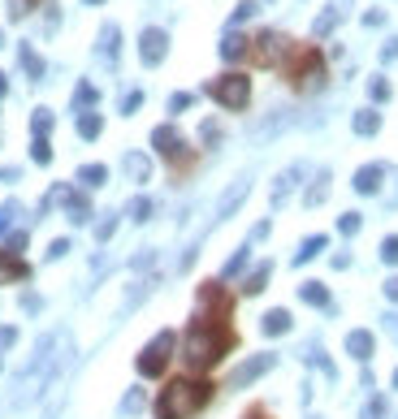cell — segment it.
<instances>
[{
    "label": "cell",
    "mask_w": 398,
    "mask_h": 419,
    "mask_svg": "<svg viewBox=\"0 0 398 419\" xmlns=\"http://www.w3.org/2000/svg\"><path fill=\"white\" fill-rule=\"evenodd\" d=\"M230 320H234V294L221 281H203L199 307L182 333V367L190 376H208L212 367L230 359V350L238 346V333Z\"/></svg>",
    "instance_id": "1"
},
{
    "label": "cell",
    "mask_w": 398,
    "mask_h": 419,
    "mask_svg": "<svg viewBox=\"0 0 398 419\" xmlns=\"http://www.w3.org/2000/svg\"><path fill=\"white\" fill-rule=\"evenodd\" d=\"M217 398V385L212 376H173L165 380V389L156 394V419H195L208 402Z\"/></svg>",
    "instance_id": "2"
},
{
    "label": "cell",
    "mask_w": 398,
    "mask_h": 419,
    "mask_svg": "<svg viewBox=\"0 0 398 419\" xmlns=\"http://www.w3.org/2000/svg\"><path fill=\"white\" fill-rule=\"evenodd\" d=\"M281 78H286V87L299 91V95H308L316 87H325V78H329V65H325V52L316 43H299L290 48V57L281 61Z\"/></svg>",
    "instance_id": "3"
},
{
    "label": "cell",
    "mask_w": 398,
    "mask_h": 419,
    "mask_svg": "<svg viewBox=\"0 0 398 419\" xmlns=\"http://www.w3.org/2000/svg\"><path fill=\"white\" fill-rule=\"evenodd\" d=\"M152 147L165 156L173 182H182V177L199 165V152H190V143H186L178 130H173V125H156V130H152Z\"/></svg>",
    "instance_id": "4"
},
{
    "label": "cell",
    "mask_w": 398,
    "mask_h": 419,
    "mask_svg": "<svg viewBox=\"0 0 398 419\" xmlns=\"http://www.w3.org/2000/svg\"><path fill=\"white\" fill-rule=\"evenodd\" d=\"M290 48H295V39L281 35V30H256L251 43H247V65H256V70H281V61L290 57Z\"/></svg>",
    "instance_id": "5"
},
{
    "label": "cell",
    "mask_w": 398,
    "mask_h": 419,
    "mask_svg": "<svg viewBox=\"0 0 398 419\" xmlns=\"http://www.w3.org/2000/svg\"><path fill=\"white\" fill-rule=\"evenodd\" d=\"M208 95H212L221 108L243 112L247 100H251V78L238 74V70H230V74H221V78H212V83H208Z\"/></svg>",
    "instance_id": "6"
},
{
    "label": "cell",
    "mask_w": 398,
    "mask_h": 419,
    "mask_svg": "<svg viewBox=\"0 0 398 419\" xmlns=\"http://www.w3.org/2000/svg\"><path fill=\"white\" fill-rule=\"evenodd\" d=\"M173 346H178V337H173L169 329L156 333L148 346H143L139 354V376H165L169 372V359H173Z\"/></svg>",
    "instance_id": "7"
},
{
    "label": "cell",
    "mask_w": 398,
    "mask_h": 419,
    "mask_svg": "<svg viewBox=\"0 0 398 419\" xmlns=\"http://www.w3.org/2000/svg\"><path fill=\"white\" fill-rule=\"evenodd\" d=\"M30 277V264L18 260L13 251H0V285H13V281H26Z\"/></svg>",
    "instance_id": "8"
},
{
    "label": "cell",
    "mask_w": 398,
    "mask_h": 419,
    "mask_svg": "<svg viewBox=\"0 0 398 419\" xmlns=\"http://www.w3.org/2000/svg\"><path fill=\"white\" fill-rule=\"evenodd\" d=\"M165 30H143V61H148V65H161V61H165Z\"/></svg>",
    "instance_id": "9"
},
{
    "label": "cell",
    "mask_w": 398,
    "mask_h": 419,
    "mask_svg": "<svg viewBox=\"0 0 398 419\" xmlns=\"http://www.w3.org/2000/svg\"><path fill=\"white\" fill-rule=\"evenodd\" d=\"M268 367H273V354H260V359H251L247 367H238V372H234V385H247V380H256L260 372H268Z\"/></svg>",
    "instance_id": "10"
},
{
    "label": "cell",
    "mask_w": 398,
    "mask_h": 419,
    "mask_svg": "<svg viewBox=\"0 0 398 419\" xmlns=\"http://www.w3.org/2000/svg\"><path fill=\"white\" fill-rule=\"evenodd\" d=\"M247 43H251V35H226L221 57H226V61H247Z\"/></svg>",
    "instance_id": "11"
},
{
    "label": "cell",
    "mask_w": 398,
    "mask_h": 419,
    "mask_svg": "<svg viewBox=\"0 0 398 419\" xmlns=\"http://www.w3.org/2000/svg\"><path fill=\"white\" fill-rule=\"evenodd\" d=\"M346 350H351L355 359H372V333H364V329H355L351 337H346Z\"/></svg>",
    "instance_id": "12"
},
{
    "label": "cell",
    "mask_w": 398,
    "mask_h": 419,
    "mask_svg": "<svg viewBox=\"0 0 398 419\" xmlns=\"http://www.w3.org/2000/svg\"><path fill=\"white\" fill-rule=\"evenodd\" d=\"M381 173H386L381 165H368V169H359V173H355V190H364V195H372V190L381 186Z\"/></svg>",
    "instance_id": "13"
},
{
    "label": "cell",
    "mask_w": 398,
    "mask_h": 419,
    "mask_svg": "<svg viewBox=\"0 0 398 419\" xmlns=\"http://www.w3.org/2000/svg\"><path fill=\"white\" fill-rule=\"evenodd\" d=\"M286 329H290V311L277 307V311L264 316V333H268V337H277V333H286Z\"/></svg>",
    "instance_id": "14"
},
{
    "label": "cell",
    "mask_w": 398,
    "mask_h": 419,
    "mask_svg": "<svg viewBox=\"0 0 398 419\" xmlns=\"http://www.w3.org/2000/svg\"><path fill=\"white\" fill-rule=\"evenodd\" d=\"M355 130H359V134H377V130H381V112H372V108L355 112Z\"/></svg>",
    "instance_id": "15"
},
{
    "label": "cell",
    "mask_w": 398,
    "mask_h": 419,
    "mask_svg": "<svg viewBox=\"0 0 398 419\" xmlns=\"http://www.w3.org/2000/svg\"><path fill=\"white\" fill-rule=\"evenodd\" d=\"M299 294H304V303H312V307H325V303H329V289H325L321 281H308Z\"/></svg>",
    "instance_id": "16"
},
{
    "label": "cell",
    "mask_w": 398,
    "mask_h": 419,
    "mask_svg": "<svg viewBox=\"0 0 398 419\" xmlns=\"http://www.w3.org/2000/svg\"><path fill=\"white\" fill-rule=\"evenodd\" d=\"M325 247H329V238H325V234H316V238H308V243H304V251L295 255V264H304V260H312V255H316V251H325Z\"/></svg>",
    "instance_id": "17"
},
{
    "label": "cell",
    "mask_w": 398,
    "mask_h": 419,
    "mask_svg": "<svg viewBox=\"0 0 398 419\" xmlns=\"http://www.w3.org/2000/svg\"><path fill=\"white\" fill-rule=\"evenodd\" d=\"M264 281H268V264H260V268H256V272H251V277H247L243 294H260V289H264Z\"/></svg>",
    "instance_id": "18"
},
{
    "label": "cell",
    "mask_w": 398,
    "mask_h": 419,
    "mask_svg": "<svg viewBox=\"0 0 398 419\" xmlns=\"http://www.w3.org/2000/svg\"><path fill=\"white\" fill-rule=\"evenodd\" d=\"M78 177H83L87 186H100V182H108V169H104V165H87V169L78 173Z\"/></svg>",
    "instance_id": "19"
},
{
    "label": "cell",
    "mask_w": 398,
    "mask_h": 419,
    "mask_svg": "<svg viewBox=\"0 0 398 419\" xmlns=\"http://www.w3.org/2000/svg\"><path fill=\"white\" fill-rule=\"evenodd\" d=\"M243 195H247V182H238V186L230 190V195H226V203H221V216H230V212H234V203L243 199Z\"/></svg>",
    "instance_id": "20"
},
{
    "label": "cell",
    "mask_w": 398,
    "mask_h": 419,
    "mask_svg": "<svg viewBox=\"0 0 398 419\" xmlns=\"http://www.w3.org/2000/svg\"><path fill=\"white\" fill-rule=\"evenodd\" d=\"M126 169H130L135 182H143V177H148V160H143V156H130V160H126Z\"/></svg>",
    "instance_id": "21"
},
{
    "label": "cell",
    "mask_w": 398,
    "mask_h": 419,
    "mask_svg": "<svg viewBox=\"0 0 398 419\" xmlns=\"http://www.w3.org/2000/svg\"><path fill=\"white\" fill-rule=\"evenodd\" d=\"M325 195H329V173H325V177H321V182H316V186H312V190H308V203H312V207H316V203H321V199H325Z\"/></svg>",
    "instance_id": "22"
},
{
    "label": "cell",
    "mask_w": 398,
    "mask_h": 419,
    "mask_svg": "<svg viewBox=\"0 0 398 419\" xmlns=\"http://www.w3.org/2000/svg\"><path fill=\"white\" fill-rule=\"evenodd\" d=\"M78 130H83L87 139H95V134H100V117H95V112H87V117L78 121Z\"/></svg>",
    "instance_id": "23"
},
{
    "label": "cell",
    "mask_w": 398,
    "mask_h": 419,
    "mask_svg": "<svg viewBox=\"0 0 398 419\" xmlns=\"http://www.w3.org/2000/svg\"><path fill=\"white\" fill-rule=\"evenodd\" d=\"M381 260H386V264H398V238H386V243H381Z\"/></svg>",
    "instance_id": "24"
},
{
    "label": "cell",
    "mask_w": 398,
    "mask_h": 419,
    "mask_svg": "<svg viewBox=\"0 0 398 419\" xmlns=\"http://www.w3.org/2000/svg\"><path fill=\"white\" fill-rule=\"evenodd\" d=\"M22 65H26L30 74H43V61H39L35 52H30V48H26V52H22Z\"/></svg>",
    "instance_id": "25"
},
{
    "label": "cell",
    "mask_w": 398,
    "mask_h": 419,
    "mask_svg": "<svg viewBox=\"0 0 398 419\" xmlns=\"http://www.w3.org/2000/svg\"><path fill=\"white\" fill-rule=\"evenodd\" d=\"M148 212H152L148 199H135V203H130V216H135V221H148Z\"/></svg>",
    "instance_id": "26"
},
{
    "label": "cell",
    "mask_w": 398,
    "mask_h": 419,
    "mask_svg": "<svg viewBox=\"0 0 398 419\" xmlns=\"http://www.w3.org/2000/svg\"><path fill=\"white\" fill-rule=\"evenodd\" d=\"M338 229H342V234H355V229H359V216H355V212H346V216L338 221Z\"/></svg>",
    "instance_id": "27"
},
{
    "label": "cell",
    "mask_w": 398,
    "mask_h": 419,
    "mask_svg": "<svg viewBox=\"0 0 398 419\" xmlns=\"http://www.w3.org/2000/svg\"><path fill=\"white\" fill-rule=\"evenodd\" d=\"M35 160H39V165H48V160H52V147H48V143H43V139L35 143Z\"/></svg>",
    "instance_id": "28"
},
{
    "label": "cell",
    "mask_w": 398,
    "mask_h": 419,
    "mask_svg": "<svg viewBox=\"0 0 398 419\" xmlns=\"http://www.w3.org/2000/svg\"><path fill=\"white\" fill-rule=\"evenodd\" d=\"M243 419H273V415H268V407H260V402H256V407H247Z\"/></svg>",
    "instance_id": "29"
},
{
    "label": "cell",
    "mask_w": 398,
    "mask_h": 419,
    "mask_svg": "<svg viewBox=\"0 0 398 419\" xmlns=\"http://www.w3.org/2000/svg\"><path fill=\"white\" fill-rule=\"evenodd\" d=\"M372 95H377V100H390V83H386V78H377V83H372Z\"/></svg>",
    "instance_id": "30"
},
{
    "label": "cell",
    "mask_w": 398,
    "mask_h": 419,
    "mask_svg": "<svg viewBox=\"0 0 398 419\" xmlns=\"http://www.w3.org/2000/svg\"><path fill=\"white\" fill-rule=\"evenodd\" d=\"M35 5H39V0H13V13H18V18H22V13H30Z\"/></svg>",
    "instance_id": "31"
},
{
    "label": "cell",
    "mask_w": 398,
    "mask_h": 419,
    "mask_svg": "<svg viewBox=\"0 0 398 419\" xmlns=\"http://www.w3.org/2000/svg\"><path fill=\"white\" fill-rule=\"evenodd\" d=\"M35 130H39V134L52 130V117H48V112H39V117H35Z\"/></svg>",
    "instance_id": "32"
},
{
    "label": "cell",
    "mask_w": 398,
    "mask_h": 419,
    "mask_svg": "<svg viewBox=\"0 0 398 419\" xmlns=\"http://www.w3.org/2000/svg\"><path fill=\"white\" fill-rule=\"evenodd\" d=\"M186 104H190V95H173V100H169V108H173V112H182Z\"/></svg>",
    "instance_id": "33"
},
{
    "label": "cell",
    "mask_w": 398,
    "mask_h": 419,
    "mask_svg": "<svg viewBox=\"0 0 398 419\" xmlns=\"http://www.w3.org/2000/svg\"><path fill=\"white\" fill-rule=\"evenodd\" d=\"M381 415H386V402H381V398H377V402H372V407H368V419H381Z\"/></svg>",
    "instance_id": "34"
},
{
    "label": "cell",
    "mask_w": 398,
    "mask_h": 419,
    "mask_svg": "<svg viewBox=\"0 0 398 419\" xmlns=\"http://www.w3.org/2000/svg\"><path fill=\"white\" fill-rule=\"evenodd\" d=\"M386 294H390V298L398 303V277H390V281H386Z\"/></svg>",
    "instance_id": "35"
},
{
    "label": "cell",
    "mask_w": 398,
    "mask_h": 419,
    "mask_svg": "<svg viewBox=\"0 0 398 419\" xmlns=\"http://www.w3.org/2000/svg\"><path fill=\"white\" fill-rule=\"evenodd\" d=\"M0 95H5V74H0Z\"/></svg>",
    "instance_id": "36"
},
{
    "label": "cell",
    "mask_w": 398,
    "mask_h": 419,
    "mask_svg": "<svg viewBox=\"0 0 398 419\" xmlns=\"http://www.w3.org/2000/svg\"><path fill=\"white\" fill-rule=\"evenodd\" d=\"M394 389H398V372H394Z\"/></svg>",
    "instance_id": "37"
}]
</instances>
